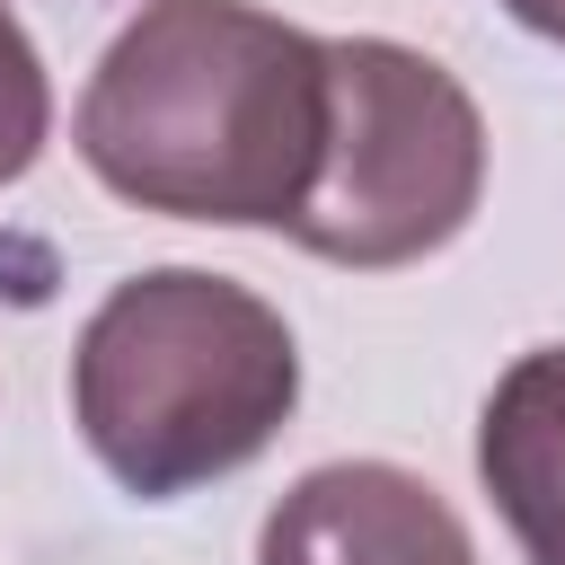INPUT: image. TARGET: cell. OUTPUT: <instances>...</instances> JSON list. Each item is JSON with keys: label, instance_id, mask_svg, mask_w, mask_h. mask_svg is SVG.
Wrapping results in <instances>:
<instances>
[{"label": "cell", "instance_id": "cell-1", "mask_svg": "<svg viewBox=\"0 0 565 565\" xmlns=\"http://www.w3.org/2000/svg\"><path fill=\"white\" fill-rule=\"evenodd\" d=\"M71 141L141 212L291 238L327 150V35L247 0H150L88 71Z\"/></svg>", "mask_w": 565, "mask_h": 565}, {"label": "cell", "instance_id": "cell-2", "mask_svg": "<svg viewBox=\"0 0 565 565\" xmlns=\"http://www.w3.org/2000/svg\"><path fill=\"white\" fill-rule=\"evenodd\" d=\"M300 406V344L274 300L203 265H150L115 282L71 344V415L88 459L177 503L247 468Z\"/></svg>", "mask_w": 565, "mask_h": 565}, {"label": "cell", "instance_id": "cell-3", "mask_svg": "<svg viewBox=\"0 0 565 565\" xmlns=\"http://www.w3.org/2000/svg\"><path fill=\"white\" fill-rule=\"evenodd\" d=\"M486 194L477 97L415 44L335 35L327 44V150L291 238L327 265L388 274L468 230Z\"/></svg>", "mask_w": 565, "mask_h": 565}, {"label": "cell", "instance_id": "cell-4", "mask_svg": "<svg viewBox=\"0 0 565 565\" xmlns=\"http://www.w3.org/2000/svg\"><path fill=\"white\" fill-rule=\"evenodd\" d=\"M256 565H477V539L415 468L335 459L265 512Z\"/></svg>", "mask_w": 565, "mask_h": 565}, {"label": "cell", "instance_id": "cell-5", "mask_svg": "<svg viewBox=\"0 0 565 565\" xmlns=\"http://www.w3.org/2000/svg\"><path fill=\"white\" fill-rule=\"evenodd\" d=\"M477 477L530 565H565V344L521 353L477 415Z\"/></svg>", "mask_w": 565, "mask_h": 565}, {"label": "cell", "instance_id": "cell-6", "mask_svg": "<svg viewBox=\"0 0 565 565\" xmlns=\"http://www.w3.org/2000/svg\"><path fill=\"white\" fill-rule=\"evenodd\" d=\"M44 132H53V88H44V53L26 44L18 9L0 0V185L35 168Z\"/></svg>", "mask_w": 565, "mask_h": 565}, {"label": "cell", "instance_id": "cell-7", "mask_svg": "<svg viewBox=\"0 0 565 565\" xmlns=\"http://www.w3.org/2000/svg\"><path fill=\"white\" fill-rule=\"evenodd\" d=\"M530 35H547V44H565V0H503Z\"/></svg>", "mask_w": 565, "mask_h": 565}]
</instances>
